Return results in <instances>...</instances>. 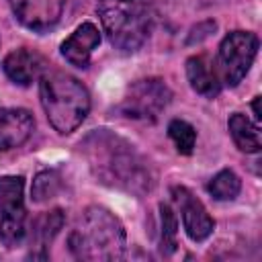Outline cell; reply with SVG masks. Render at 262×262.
Here are the masks:
<instances>
[{
  "label": "cell",
  "instance_id": "6da1fadb",
  "mask_svg": "<svg viewBox=\"0 0 262 262\" xmlns=\"http://www.w3.org/2000/svg\"><path fill=\"white\" fill-rule=\"evenodd\" d=\"M84 151L94 176L102 184L133 194H145L154 188L156 180L149 162L123 137L98 129L86 137Z\"/></svg>",
  "mask_w": 262,
  "mask_h": 262
},
{
  "label": "cell",
  "instance_id": "7a4b0ae2",
  "mask_svg": "<svg viewBox=\"0 0 262 262\" xmlns=\"http://www.w3.org/2000/svg\"><path fill=\"white\" fill-rule=\"evenodd\" d=\"M68 246L74 258L86 262H115L125 256L127 235L123 223L104 207H88L76 219Z\"/></svg>",
  "mask_w": 262,
  "mask_h": 262
},
{
  "label": "cell",
  "instance_id": "3957f363",
  "mask_svg": "<svg viewBox=\"0 0 262 262\" xmlns=\"http://www.w3.org/2000/svg\"><path fill=\"white\" fill-rule=\"evenodd\" d=\"M39 96L51 127L68 135L76 131L90 111V94L86 86L59 70H45L39 78Z\"/></svg>",
  "mask_w": 262,
  "mask_h": 262
},
{
  "label": "cell",
  "instance_id": "277c9868",
  "mask_svg": "<svg viewBox=\"0 0 262 262\" xmlns=\"http://www.w3.org/2000/svg\"><path fill=\"white\" fill-rule=\"evenodd\" d=\"M100 25L119 51H137L149 37L154 14L147 0H98Z\"/></svg>",
  "mask_w": 262,
  "mask_h": 262
},
{
  "label": "cell",
  "instance_id": "5b68a950",
  "mask_svg": "<svg viewBox=\"0 0 262 262\" xmlns=\"http://www.w3.org/2000/svg\"><path fill=\"white\" fill-rule=\"evenodd\" d=\"M258 37L250 31H231L223 37L217 53V76L225 86H237L250 72L258 53Z\"/></svg>",
  "mask_w": 262,
  "mask_h": 262
},
{
  "label": "cell",
  "instance_id": "8992f818",
  "mask_svg": "<svg viewBox=\"0 0 262 262\" xmlns=\"http://www.w3.org/2000/svg\"><path fill=\"white\" fill-rule=\"evenodd\" d=\"M172 92L160 78H143L133 82L127 88V94L121 102V113L137 121H158L164 108L170 104Z\"/></svg>",
  "mask_w": 262,
  "mask_h": 262
},
{
  "label": "cell",
  "instance_id": "52a82bcc",
  "mask_svg": "<svg viewBox=\"0 0 262 262\" xmlns=\"http://www.w3.org/2000/svg\"><path fill=\"white\" fill-rule=\"evenodd\" d=\"M66 2L68 0H8L14 18L35 33L53 29L63 14Z\"/></svg>",
  "mask_w": 262,
  "mask_h": 262
},
{
  "label": "cell",
  "instance_id": "ba28073f",
  "mask_svg": "<svg viewBox=\"0 0 262 262\" xmlns=\"http://www.w3.org/2000/svg\"><path fill=\"white\" fill-rule=\"evenodd\" d=\"M172 199L180 209V217H182V225H184L186 235L192 242H205L215 229V221L207 213L205 205L186 186H174Z\"/></svg>",
  "mask_w": 262,
  "mask_h": 262
},
{
  "label": "cell",
  "instance_id": "9c48e42d",
  "mask_svg": "<svg viewBox=\"0 0 262 262\" xmlns=\"http://www.w3.org/2000/svg\"><path fill=\"white\" fill-rule=\"evenodd\" d=\"M35 131V119L27 108L0 106V151L20 147Z\"/></svg>",
  "mask_w": 262,
  "mask_h": 262
},
{
  "label": "cell",
  "instance_id": "30bf717a",
  "mask_svg": "<svg viewBox=\"0 0 262 262\" xmlns=\"http://www.w3.org/2000/svg\"><path fill=\"white\" fill-rule=\"evenodd\" d=\"M2 70L8 76V80H12L14 84H18V86H31L47 70V61H45V57L41 53L31 51L27 47H20V49L10 51L4 57Z\"/></svg>",
  "mask_w": 262,
  "mask_h": 262
},
{
  "label": "cell",
  "instance_id": "8fae6325",
  "mask_svg": "<svg viewBox=\"0 0 262 262\" xmlns=\"http://www.w3.org/2000/svg\"><path fill=\"white\" fill-rule=\"evenodd\" d=\"M100 43V33L92 23H82L63 43H61V55L68 63L76 68H88L92 51Z\"/></svg>",
  "mask_w": 262,
  "mask_h": 262
},
{
  "label": "cell",
  "instance_id": "7c38bea8",
  "mask_svg": "<svg viewBox=\"0 0 262 262\" xmlns=\"http://www.w3.org/2000/svg\"><path fill=\"white\" fill-rule=\"evenodd\" d=\"M63 227V213L61 209H51L37 217L29 227V239L31 248L35 246V252H31V258H47V248L53 242V237Z\"/></svg>",
  "mask_w": 262,
  "mask_h": 262
},
{
  "label": "cell",
  "instance_id": "4fadbf2b",
  "mask_svg": "<svg viewBox=\"0 0 262 262\" xmlns=\"http://www.w3.org/2000/svg\"><path fill=\"white\" fill-rule=\"evenodd\" d=\"M186 78L194 92L213 98L221 90V80L217 76V70L209 61L207 55H192L186 59Z\"/></svg>",
  "mask_w": 262,
  "mask_h": 262
},
{
  "label": "cell",
  "instance_id": "5bb4252c",
  "mask_svg": "<svg viewBox=\"0 0 262 262\" xmlns=\"http://www.w3.org/2000/svg\"><path fill=\"white\" fill-rule=\"evenodd\" d=\"M29 215L25 205L0 213V242L12 250L29 239Z\"/></svg>",
  "mask_w": 262,
  "mask_h": 262
},
{
  "label": "cell",
  "instance_id": "9a60e30c",
  "mask_svg": "<svg viewBox=\"0 0 262 262\" xmlns=\"http://www.w3.org/2000/svg\"><path fill=\"white\" fill-rule=\"evenodd\" d=\"M227 127H229V133H231V139L233 143L246 151V154H258L260 151V131L258 127L242 113H233L227 121Z\"/></svg>",
  "mask_w": 262,
  "mask_h": 262
},
{
  "label": "cell",
  "instance_id": "2e32d148",
  "mask_svg": "<svg viewBox=\"0 0 262 262\" xmlns=\"http://www.w3.org/2000/svg\"><path fill=\"white\" fill-rule=\"evenodd\" d=\"M207 190H209L211 196L217 199V201H233V199L239 194V190H242V180H239V176H237L233 170L225 168V170L217 172V174L209 180Z\"/></svg>",
  "mask_w": 262,
  "mask_h": 262
},
{
  "label": "cell",
  "instance_id": "e0dca14e",
  "mask_svg": "<svg viewBox=\"0 0 262 262\" xmlns=\"http://www.w3.org/2000/svg\"><path fill=\"white\" fill-rule=\"evenodd\" d=\"M176 235H178V219L170 205H160V252L170 256L176 252Z\"/></svg>",
  "mask_w": 262,
  "mask_h": 262
},
{
  "label": "cell",
  "instance_id": "ac0fdd59",
  "mask_svg": "<svg viewBox=\"0 0 262 262\" xmlns=\"http://www.w3.org/2000/svg\"><path fill=\"white\" fill-rule=\"evenodd\" d=\"M25 178L23 176H2L0 178V213L25 205Z\"/></svg>",
  "mask_w": 262,
  "mask_h": 262
},
{
  "label": "cell",
  "instance_id": "d6986e66",
  "mask_svg": "<svg viewBox=\"0 0 262 262\" xmlns=\"http://www.w3.org/2000/svg\"><path fill=\"white\" fill-rule=\"evenodd\" d=\"M168 135H170V139L174 141L176 149L182 156H190L194 151L196 131H194V127L190 123H186L182 119H172L170 125H168Z\"/></svg>",
  "mask_w": 262,
  "mask_h": 262
},
{
  "label": "cell",
  "instance_id": "ffe728a7",
  "mask_svg": "<svg viewBox=\"0 0 262 262\" xmlns=\"http://www.w3.org/2000/svg\"><path fill=\"white\" fill-rule=\"evenodd\" d=\"M57 190H59V174L55 170H43L33 180L31 196L35 203H45V201L53 199L57 194Z\"/></svg>",
  "mask_w": 262,
  "mask_h": 262
},
{
  "label": "cell",
  "instance_id": "44dd1931",
  "mask_svg": "<svg viewBox=\"0 0 262 262\" xmlns=\"http://www.w3.org/2000/svg\"><path fill=\"white\" fill-rule=\"evenodd\" d=\"M213 33V29H209V31H205L203 29V25H199V27H194L192 29V33H190V37H188V43H199V41H203V39H207L209 35Z\"/></svg>",
  "mask_w": 262,
  "mask_h": 262
},
{
  "label": "cell",
  "instance_id": "7402d4cb",
  "mask_svg": "<svg viewBox=\"0 0 262 262\" xmlns=\"http://www.w3.org/2000/svg\"><path fill=\"white\" fill-rule=\"evenodd\" d=\"M258 102H260V96H256V98H254V102H252V108H254V117L260 121V117H262V115H260V106H258Z\"/></svg>",
  "mask_w": 262,
  "mask_h": 262
}]
</instances>
